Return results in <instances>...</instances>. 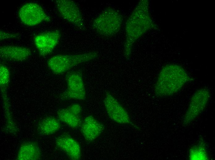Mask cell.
I'll list each match as a JSON object with an SVG mask.
<instances>
[{
    "label": "cell",
    "mask_w": 215,
    "mask_h": 160,
    "mask_svg": "<svg viewBox=\"0 0 215 160\" xmlns=\"http://www.w3.org/2000/svg\"><path fill=\"white\" fill-rule=\"evenodd\" d=\"M104 129L103 125L92 115L86 117L81 125V132L85 139L89 141L97 138Z\"/></svg>",
    "instance_id": "7c38bea8"
},
{
    "label": "cell",
    "mask_w": 215,
    "mask_h": 160,
    "mask_svg": "<svg viewBox=\"0 0 215 160\" xmlns=\"http://www.w3.org/2000/svg\"><path fill=\"white\" fill-rule=\"evenodd\" d=\"M55 4L58 13L64 19L81 30L85 29L80 9L74 1L57 0Z\"/></svg>",
    "instance_id": "52a82bcc"
},
{
    "label": "cell",
    "mask_w": 215,
    "mask_h": 160,
    "mask_svg": "<svg viewBox=\"0 0 215 160\" xmlns=\"http://www.w3.org/2000/svg\"><path fill=\"white\" fill-rule=\"evenodd\" d=\"M57 146L64 152L72 160H78L81 156V148L79 143L69 135L63 134L55 140Z\"/></svg>",
    "instance_id": "8fae6325"
},
{
    "label": "cell",
    "mask_w": 215,
    "mask_h": 160,
    "mask_svg": "<svg viewBox=\"0 0 215 160\" xmlns=\"http://www.w3.org/2000/svg\"><path fill=\"white\" fill-rule=\"evenodd\" d=\"M67 88L63 94L64 98L82 100L86 97V91L81 72L72 71L66 76Z\"/></svg>",
    "instance_id": "ba28073f"
},
{
    "label": "cell",
    "mask_w": 215,
    "mask_h": 160,
    "mask_svg": "<svg viewBox=\"0 0 215 160\" xmlns=\"http://www.w3.org/2000/svg\"><path fill=\"white\" fill-rule=\"evenodd\" d=\"M104 103L108 115L113 121L120 124L130 122V116L126 110L110 93H106Z\"/></svg>",
    "instance_id": "9c48e42d"
},
{
    "label": "cell",
    "mask_w": 215,
    "mask_h": 160,
    "mask_svg": "<svg viewBox=\"0 0 215 160\" xmlns=\"http://www.w3.org/2000/svg\"><path fill=\"white\" fill-rule=\"evenodd\" d=\"M190 160H208L209 156L204 142L199 141L190 149L189 154Z\"/></svg>",
    "instance_id": "e0dca14e"
},
{
    "label": "cell",
    "mask_w": 215,
    "mask_h": 160,
    "mask_svg": "<svg viewBox=\"0 0 215 160\" xmlns=\"http://www.w3.org/2000/svg\"><path fill=\"white\" fill-rule=\"evenodd\" d=\"M153 25L149 11L148 1H140L126 22L123 50L125 58L130 57L134 44L152 27Z\"/></svg>",
    "instance_id": "6da1fadb"
},
{
    "label": "cell",
    "mask_w": 215,
    "mask_h": 160,
    "mask_svg": "<svg viewBox=\"0 0 215 160\" xmlns=\"http://www.w3.org/2000/svg\"><path fill=\"white\" fill-rule=\"evenodd\" d=\"M123 17L116 10L106 9L93 20L92 27L99 34L106 37L115 35L120 30L123 22Z\"/></svg>",
    "instance_id": "277c9868"
},
{
    "label": "cell",
    "mask_w": 215,
    "mask_h": 160,
    "mask_svg": "<svg viewBox=\"0 0 215 160\" xmlns=\"http://www.w3.org/2000/svg\"><path fill=\"white\" fill-rule=\"evenodd\" d=\"M0 35L1 41L8 38H15L16 37V35L15 34L9 33L2 30L0 31Z\"/></svg>",
    "instance_id": "d6986e66"
},
{
    "label": "cell",
    "mask_w": 215,
    "mask_h": 160,
    "mask_svg": "<svg viewBox=\"0 0 215 160\" xmlns=\"http://www.w3.org/2000/svg\"><path fill=\"white\" fill-rule=\"evenodd\" d=\"M10 72L8 67L3 64L0 66V87L7 88L10 80Z\"/></svg>",
    "instance_id": "ac0fdd59"
},
{
    "label": "cell",
    "mask_w": 215,
    "mask_h": 160,
    "mask_svg": "<svg viewBox=\"0 0 215 160\" xmlns=\"http://www.w3.org/2000/svg\"><path fill=\"white\" fill-rule=\"evenodd\" d=\"M19 17L25 25L32 26L44 21H50L49 16L39 4L35 2H28L22 6L18 12Z\"/></svg>",
    "instance_id": "8992f818"
},
{
    "label": "cell",
    "mask_w": 215,
    "mask_h": 160,
    "mask_svg": "<svg viewBox=\"0 0 215 160\" xmlns=\"http://www.w3.org/2000/svg\"><path fill=\"white\" fill-rule=\"evenodd\" d=\"M31 54L30 49L22 46H4L0 48L1 57L9 61H23L26 60Z\"/></svg>",
    "instance_id": "4fadbf2b"
},
{
    "label": "cell",
    "mask_w": 215,
    "mask_h": 160,
    "mask_svg": "<svg viewBox=\"0 0 215 160\" xmlns=\"http://www.w3.org/2000/svg\"><path fill=\"white\" fill-rule=\"evenodd\" d=\"M191 77L181 66L168 64L160 71L154 86L156 96L165 97L172 96L180 90L191 80Z\"/></svg>",
    "instance_id": "7a4b0ae2"
},
{
    "label": "cell",
    "mask_w": 215,
    "mask_h": 160,
    "mask_svg": "<svg viewBox=\"0 0 215 160\" xmlns=\"http://www.w3.org/2000/svg\"><path fill=\"white\" fill-rule=\"evenodd\" d=\"M57 114L61 121L71 128H76L81 125L80 115L72 111L68 107L59 110Z\"/></svg>",
    "instance_id": "2e32d148"
},
{
    "label": "cell",
    "mask_w": 215,
    "mask_h": 160,
    "mask_svg": "<svg viewBox=\"0 0 215 160\" xmlns=\"http://www.w3.org/2000/svg\"><path fill=\"white\" fill-rule=\"evenodd\" d=\"M41 153L38 144L33 141H26L20 145L16 156L18 160H36L40 159Z\"/></svg>",
    "instance_id": "5bb4252c"
},
{
    "label": "cell",
    "mask_w": 215,
    "mask_h": 160,
    "mask_svg": "<svg viewBox=\"0 0 215 160\" xmlns=\"http://www.w3.org/2000/svg\"><path fill=\"white\" fill-rule=\"evenodd\" d=\"M98 56V53L94 51L78 54H57L48 60L47 65L54 74H60L79 64L94 60Z\"/></svg>",
    "instance_id": "3957f363"
},
{
    "label": "cell",
    "mask_w": 215,
    "mask_h": 160,
    "mask_svg": "<svg viewBox=\"0 0 215 160\" xmlns=\"http://www.w3.org/2000/svg\"><path fill=\"white\" fill-rule=\"evenodd\" d=\"M210 95L209 89L206 87L200 88L194 93L183 118L184 125L190 124L204 111L208 104Z\"/></svg>",
    "instance_id": "5b68a950"
},
{
    "label": "cell",
    "mask_w": 215,
    "mask_h": 160,
    "mask_svg": "<svg viewBox=\"0 0 215 160\" xmlns=\"http://www.w3.org/2000/svg\"><path fill=\"white\" fill-rule=\"evenodd\" d=\"M60 38L59 30H51L36 35L34 38V42L39 54L45 56L52 52L58 44Z\"/></svg>",
    "instance_id": "30bf717a"
},
{
    "label": "cell",
    "mask_w": 215,
    "mask_h": 160,
    "mask_svg": "<svg viewBox=\"0 0 215 160\" xmlns=\"http://www.w3.org/2000/svg\"><path fill=\"white\" fill-rule=\"evenodd\" d=\"M60 122L56 118L48 116L42 119L37 127V132L41 136H46L53 134L60 129Z\"/></svg>",
    "instance_id": "9a60e30c"
}]
</instances>
